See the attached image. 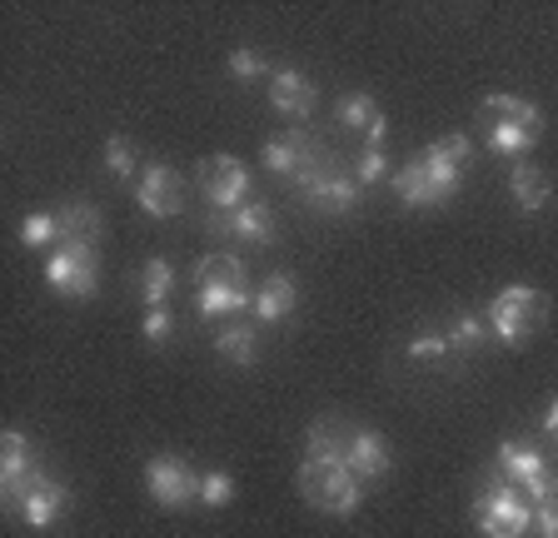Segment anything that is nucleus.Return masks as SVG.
Listing matches in <instances>:
<instances>
[{
    "label": "nucleus",
    "instance_id": "obj_1",
    "mask_svg": "<svg viewBox=\"0 0 558 538\" xmlns=\"http://www.w3.org/2000/svg\"><path fill=\"white\" fill-rule=\"evenodd\" d=\"M474 160V140L469 135H444L439 145H429L424 155H414L409 164L395 170V195L414 210H429V205H444V199L459 195L464 185V170Z\"/></svg>",
    "mask_w": 558,
    "mask_h": 538
},
{
    "label": "nucleus",
    "instance_id": "obj_2",
    "mask_svg": "<svg viewBox=\"0 0 558 538\" xmlns=\"http://www.w3.org/2000/svg\"><path fill=\"white\" fill-rule=\"evenodd\" d=\"M199 315H244L255 309V294L244 290V259L240 255H205L195 265Z\"/></svg>",
    "mask_w": 558,
    "mask_h": 538
},
{
    "label": "nucleus",
    "instance_id": "obj_3",
    "mask_svg": "<svg viewBox=\"0 0 558 538\" xmlns=\"http://www.w3.org/2000/svg\"><path fill=\"white\" fill-rule=\"evenodd\" d=\"M474 524H478L484 538H523L529 528H534V503L523 499L519 484H509L504 474H494L474 499Z\"/></svg>",
    "mask_w": 558,
    "mask_h": 538
},
{
    "label": "nucleus",
    "instance_id": "obj_4",
    "mask_svg": "<svg viewBox=\"0 0 558 538\" xmlns=\"http://www.w3.org/2000/svg\"><path fill=\"white\" fill-rule=\"evenodd\" d=\"M265 170L279 180H290V185L304 195V189L319 185V180L335 170V160H329L325 145L310 140L304 130H284L275 140H265Z\"/></svg>",
    "mask_w": 558,
    "mask_h": 538
},
{
    "label": "nucleus",
    "instance_id": "obj_5",
    "mask_svg": "<svg viewBox=\"0 0 558 538\" xmlns=\"http://www.w3.org/2000/svg\"><path fill=\"white\" fill-rule=\"evenodd\" d=\"M300 493L310 509L319 514H335V518H349L360 509L364 499V484L349 474L344 464H329V458H304L300 464Z\"/></svg>",
    "mask_w": 558,
    "mask_h": 538
},
{
    "label": "nucleus",
    "instance_id": "obj_6",
    "mask_svg": "<svg viewBox=\"0 0 558 538\" xmlns=\"http://www.w3.org/2000/svg\"><path fill=\"white\" fill-rule=\"evenodd\" d=\"M484 319H488V329H494L504 344H523V340H534L538 329H544L548 299H544V290H534V284H509V290L494 294V305H488Z\"/></svg>",
    "mask_w": 558,
    "mask_h": 538
},
{
    "label": "nucleus",
    "instance_id": "obj_7",
    "mask_svg": "<svg viewBox=\"0 0 558 538\" xmlns=\"http://www.w3.org/2000/svg\"><path fill=\"white\" fill-rule=\"evenodd\" d=\"M65 503H70V489L56 479H46L40 468H35L31 479H25V489L15 493L5 509H11L15 518H21L25 528H56V518L65 514Z\"/></svg>",
    "mask_w": 558,
    "mask_h": 538
},
{
    "label": "nucleus",
    "instance_id": "obj_8",
    "mask_svg": "<svg viewBox=\"0 0 558 538\" xmlns=\"http://www.w3.org/2000/svg\"><path fill=\"white\" fill-rule=\"evenodd\" d=\"M46 284L70 294V299H90V294L100 290V259H95V249L56 245V255L46 259Z\"/></svg>",
    "mask_w": 558,
    "mask_h": 538
},
{
    "label": "nucleus",
    "instance_id": "obj_9",
    "mask_svg": "<svg viewBox=\"0 0 558 538\" xmlns=\"http://www.w3.org/2000/svg\"><path fill=\"white\" fill-rule=\"evenodd\" d=\"M199 189H205L209 210H240L250 195V170L234 155H205L199 160Z\"/></svg>",
    "mask_w": 558,
    "mask_h": 538
},
{
    "label": "nucleus",
    "instance_id": "obj_10",
    "mask_svg": "<svg viewBox=\"0 0 558 538\" xmlns=\"http://www.w3.org/2000/svg\"><path fill=\"white\" fill-rule=\"evenodd\" d=\"M205 230L220 234V240H240V245H269L275 240V210L265 199H244L240 210H209Z\"/></svg>",
    "mask_w": 558,
    "mask_h": 538
},
{
    "label": "nucleus",
    "instance_id": "obj_11",
    "mask_svg": "<svg viewBox=\"0 0 558 538\" xmlns=\"http://www.w3.org/2000/svg\"><path fill=\"white\" fill-rule=\"evenodd\" d=\"M199 479H205V474H195L185 458H170V454H155L150 464H145L150 499L165 503V509H185V503H195L199 499Z\"/></svg>",
    "mask_w": 558,
    "mask_h": 538
},
{
    "label": "nucleus",
    "instance_id": "obj_12",
    "mask_svg": "<svg viewBox=\"0 0 558 538\" xmlns=\"http://www.w3.org/2000/svg\"><path fill=\"white\" fill-rule=\"evenodd\" d=\"M135 205L155 220H174L185 210V175L174 164H150L145 175L135 180Z\"/></svg>",
    "mask_w": 558,
    "mask_h": 538
},
{
    "label": "nucleus",
    "instance_id": "obj_13",
    "mask_svg": "<svg viewBox=\"0 0 558 538\" xmlns=\"http://www.w3.org/2000/svg\"><path fill=\"white\" fill-rule=\"evenodd\" d=\"M314 100H319V90H314L310 75L300 71H275V81H269V106L279 110V115H314Z\"/></svg>",
    "mask_w": 558,
    "mask_h": 538
},
{
    "label": "nucleus",
    "instance_id": "obj_14",
    "mask_svg": "<svg viewBox=\"0 0 558 538\" xmlns=\"http://www.w3.org/2000/svg\"><path fill=\"white\" fill-rule=\"evenodd\" d=\"M389 444H384L374 429H354V444H349V454H344V468L354 474L360 484H369V479H384L389 474Z\"/></svg>",
    "mask_w": 558,
    "mask_h": 538
},
{
    "label": "nucleus",
    "instance_id": "obj_15",
    "mask_svg": "<svg viewBox=\"0 0 558 538\" xmlns=\"http://www.w3.org/2000/svg\"><path fill=\"white\" fill-rule=\"evenodd\" d=\"M360 195H364V185L354 175H344V170H329L325 180H319V185H310L304 189V199H310L314 210H329V215H349L354 210V205H360Z\"/></svg>",
    "mask_w": 558,
    "mask_h": 538
},
{
    "label": "nucleus",
    "instance_id": "obj_16",
    "mask_svg": "<svg viewBox=\"0 0 558 538\" xmlns=\"http://www.w3.org/2000/svg\"><path fill=\"white\" fill-rule=\"evenodd\" d=\"M304 444H310V458H329V464H344L349 444H354V424L339 419V414H325V419L310 424Z\"/></svg>",
    "mask_w": 558,
    "mask_h": 538
},
{
    "label": "nucleus",
    "instance_id": "obj_17",
    "mask_svg": "<svg viewBox=\"0 0 558 538\" xmlns=\"http://www.w3.org/2000/svg\"><path fill=\"white\" fill-rule=\"evenodd\" d=\"M56 220H60V245L65 249H95L100 245V234H105V220H100V210L95 205H65V210H56Z\"/></svg>",
    "mask_w": 558,
    "mask_h": 538
},
{
    "label": "nucleus",
    "instance_id": "obj_18",
    "mask_svg": "<svg viewBox=\"0 0 558 538\" xmlns=\"http://www.w3.org/2000/svg\"><path fill=\"white\" fill-rule=\"evenodd\" d=\"M31 474H35V464H31V444H25V433L5 429V439H0V489H5V503L25 489Z\"/></svg>",
    "mask_w": 558,
    "mask_h": 538
},
{
    "label": "nucleus",
    "instance_id": "obj_19",
    "mask_svg": "<svg viewBox=\"0 0 558 538\" xmlns=\"http://www.w3.org/2000/svg\"><path fill=\"white\" fill-rule=\"evenodd\" d=\"M294 299H300V284L290 274H269L255 290V319L259 325H279V319L294 315Z\"/></svg>",
    "mask_w": 558,
    "mask_h": 538
},
{
    "label": "nucleus",
    "instance_id": "obj_20",
    "mask_svg": "<svg viewBox=\"0 0 558 538\" xmlns=\"http://www.w3.org/2000/svg\"><path fill=\"white\" fill-rule=\"evenodd\" d=\"M484 110H488V120H504V125L529 130L534 140H538V130H544V110H538L534 100H523V95L494 90V95H484Z\"/></svg>",
    "mask_w": 558,
    "mask_h": 538
},
{
    "label": "nucleus",
    "instance_id": "obj_21",
    "mask_svg": "<svg viewBox=\"0 0 558 538\" xmlns=\"http://www.w3.org/2000/svg\"><path fill=\"white\" fill-rule=\"evenodd\" d=\"M499 474H504V479H509V484H519V489H523V484H534L538 474H548V458L538 454L534 444H519V439H504V444H499Z\"/></svg>",
    "mask_w": 558,
    "mask_h": 538
},
{
    "label": "nucleus",
    "instance_id": "obj_22",
    "mask_svg": "<svg viewBox=\"0 0 558 538\" xmlns=\"http://www.w3.org/2000/svg\"><path fill=\"white\" fill-rule=\"evenodd\" d=\"M509 195H513V205H523V210H544L548 205V175L519 160L513 164V175H509Z\"/></svg>",
    "mask_w": 558,
    "mask_h": 538
},
{
    "label": "nucleus",
    "instance_id": "obj_23",
    "mask_svg": "<svg viewBox=\"0 0 558 538\" xmlns=\"http://www.w3.org/2000/svg\"><path fill=\"white\" fill-rule=\"evenodd\" d=\"M170 290H174L170 259H150V265H145V274H140V299H145V309H165V305H170Z\"/></svg>",
    "mask_w": 558,
    "mask_h": 538
},
{
    "label": "nucleus",
    "instance_id": "obj_24",
    "mask_svg": "<svg viewBox=\"0 0 558 538\" xmlns=\"http://www.w3.org/2000/svg\"><path fill=\"white\" fill-rule=\"evenodd\" d=\"M484 145L494 155H513V160H523V155H529V145H534V135H529V130H519V125H504V120H488Z\"/></svg>",
    "mask_w": 558,
    "mask_h": 538
},
{
    "label": "nucleus",
    "instance_id": "obj_25",
    "mask_svg": "<svg viewBox=\"0 0 558 538\" xmlns=\"http://www.w3.org/2000/svg\"><path fill=\"white\" fill-rule=\"evenodd\" d=\"M215 350H220V359L230 364H255V329H244V325H230L215 334Z\"/></svg>",
    "mask_w": 558,
    "mask_h": 538
},
{
    "label": "nucleus",
    "instance_id": "obj_26",
    "mask_svg": "<svg viewBox=\"0 0 558 538\" xmlns=\"http://www.w3.org/2000/svg\"><path fill=\"white\" fill-rule=\"evenodd\" d=\"M335 120L344 130H369L379 120V106H374V95H344V100H335Z\"/></svg>",
    "mask_w": 558,
    "mask_h": 538
},
{
    "label": "nucleus",
    "instance_id": "obj_27",
    "mask_svg": "<svg viewBox=\"0 0 558 538\" xmlns=\"http://www.w3.org/2000/svg\"><path fill=\"white\" fill-rule=\"evenodd\" d=\"M409 359H453V340H449V329H418L414 340L404 344Z\"/></svg>",
    "mask_w": 558,
    "mask_h": 538
},
{
    "label": "nucleus",
    "instance_id": "obj_28",
    "mask_svg": "<svg viewBox=\"0 0 558 538\" xmlns=\"http://www.w3.org/2000/svg\"><path fill=\"white\" fill-rule=\"evenodd\" d=\"M21 245L25 249H46V245H60V220L46 210H35L21 220Z\"/></svg>",
    "mask_w": 558,
    "mask_h": 538
},
{
    "label": "nucleus",
    "instance_id": "obj_29",
    "mask_svg": "<svg viewBox=\"0 0 558 538\" xmlns=\"http://www.w3.org/2000/svg\"><path fill=\"white\" fill-rule=\"evenodd\" d=\"M234 499V474L230 468H209L205 479H199V503L205 509H225Z\"/></svg>",
    "mask_w": 558,
    "mask_h": 538
},
{
    "label": "nucleus",
    "instance_id": "obj_30",
    "mask_svg": "<svg viewBox=\"0 0 558 538\" xmlns=\"http://www.w3.org/2000/svg\"><path fill=\"white\" fill-rule=\"evenodd\" d=\"M105 170L120 180H135V150H130L125 135H110V140H105Z\"/></svg>",
    "mask_w": 558,
    "mask_h": 538
},
{
    "label": "nucleus",
    "instance_id": "obj_31",
    "mask_svg": "<svg viewBox=\"0 0 558 538\" xmlns=\"http://www.w3.org/2000/svg\"><path fill=\"white\" fill-rule=\"evenodd\" d=\"M484 334H488V319H478V315H459V319H453V329H449L453 350H478V344H484Z\"/></svg>",
    "mask_w": 558,
    "mask_h": 538
},
{
    "label": "nucleus",
    "instance_id": "obj_32",
    "mask_svg": "<svg viewBox=\"0 0 558 538\" xmlns=\"http://www.w3.org/2000/svg\"><path fill=\"white\" fill-rule=\"evenodd\" d=\"M384 175H389V160H384V150H364L360 164H354V180L369 189V185H379Z\"/></svg>",
    "mask_w": 558,
    "mask_h": 538
},
{
    "label": "nucleus",
    "instance_id": "obj_33",
    "mask_svg": "<svg viewBox=\"0 0 558 538\" xmlns=\"http://www.w3.org/2000/svg\"><path fill=\"white\" fill-rule=\"evenodd\" d=\"M174 334V315H170V305L165 309H145V340L150 344H165Z\"/></svg>",
    "mask_w": 558,
    "mask_h": 538
},
{
    "label": "nucleus",
    "instance_id": "obj_34",
    "mask_svg": "<svg viewBox=\"0 0 558 538\" xmlns=\"http://www.w3.org/2000/svg\"><path fill=\"white\" fill-rule=\"evenodd\" d=\"M259 71H265L259 50H234V56H230V75H234V81H255Z\"/></svg>",
    "mask_w": 558,
    "mask_h": 538
},
{
    "label": "nucleus",
    "instance_id": "obj_35",
    "mask_svg": "<svg viewBox=\"0 0 558 538\" xmlns=\"http://www.w3.org/2000/svg\"><path fill=\"white\" fill-rule=\"evenodd\" d=\"M534 528L544 538H558V503H544V509H534Z\"/></svg>",
    "mask_w": 558,
    "mask_h": 538
},
{
    "label": "nucleus",
    "instance_id": "obj_36",
    "mask_svg": "<svg viewBox=\"0 0 558 538\" xmlns=\"http://www.w3.org/2000/svg\"><path fill=\"white\" fill-rule=\"evenodd\" d=\"M384 135H389V120H374V125H369V150H384Z\"/></svg>",
    "mask_w": 558,
    "mask_h": 538
},
{
    "label": "nucleus",
    "instance_id": "obj_37",
    "mask_svg": "<svg viewBox=\"0 0 558 538\" xmlns=\"http://www.w3.org/2000/svg\"><path fill=\"white\" fill-rule=\"evenodd\" d=\"M544 433H554V439H558V399L544 409Z\"/></svg>",
    "mask_w": 558,
    "mask_h": 538
}]
</instances>
